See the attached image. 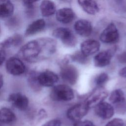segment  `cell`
<instances>
[{"label": "cell", "instance_id": "9a60e30c", "mask_svg": "<svg viewBox=\"0 0 126 126\" xmlns=\"http://www.w3.org/2000/svg\"><path fill=\"white\" fill-rule=\"evenodd\" d=\"M74 28L77 33L83 37L90 35L93 30L91 23L89 21L84 19L77 21L74 24Z\"/></svg>", "mask_w": 126, "mask_h": 126}, {"label": "cell", "instance_id": "8992f818", "mask_svg": "<svg viewBox=\"0 0 126 126\" xmlns=\"http://www.w3.org/2000/svg\"><path fill=\"white\" fill-rule=\"evenodd\" d=\"M89 107L85 102L76 104L71 107L67 111V118L74 121H78L83 118L88 113Z\"/></svg>", "mask_w": 126, "mask_h": 126}, {"label": "cell", "instance_id": "52a82bcc", "mask_svg": "<svg viewBox=\"0 0 126 126\" xmlns=\"http://www.w3.org/2000/svg\"><path fill=\"white\" fill-rule=\"evenodd\" d=\"M99 38L105 43L117 42L119 38V34L115 25L113 23L109 24L100 34Z\"/></svg>", "mask_w": 126, "mask_h": 126}, {"label": "cell", "instance_id": "5b68a950", "mask_svg": "<svg viewBox=\"0 0 126 126\" xmlns=\"http://www.w3.org/2000/svg\"><path fill=\"white\" fill-rule=\"evenodd\" d=\"M60 75L64 82L70 85H74L77 82L79 76L76 67L68 63L62 64Z\"/></svg>", "mask_w": 126, "mask_h": 126}, {"label": "cell", "instance_id": "d590c367", "mask_svg": "<svg viewBox=\"0 0 126 126\" xmlns=\"http://www.w3.org/2000/svg\"><path fill=\"white\" fill-rule=\"evenodd\" d=\"M0 126H1V125H0Z\"/></svg>", "mask_w": 126, "mask_h": 126}, {"label": "cell", "instance_id": "5bb4252c", "mask_svg": "<svg viewBox=\"0 0 126 126\" xmlns=\"http://www.w3.org/2000/svg\"><path fill=\"white\" fill-rule=\"evenodd\" d=\"M99 42L94 39H89L83 41L80 45L81 52L86 56L92 55L98 51L100 48Z\"/></svg>", "mask_w": 126, "mask_h": 126}, {"label": "cell", "instance_id": "9c48e42d", "mask_svg": "<svg viewBox=\"0 0 126 126\" xmlns=\"http://www.w3.org/2000/svg\"><path fill=\"white\" fill-rule=\"evenodd\" d=\"M6 69L9 73L13 75H19L25 72V66L19 59L11 57L6 63Z\"/></svg>", "mask_w": 126, "mask_h": 126}, {"label": "cell", "instance_id": "f1b7e54d", "mask_svg": "<svg viewBox=\"0 0 126 126\" xmlns=\"http://www.w3.org/2000/svg\"><path fill=\"white\" fill-rule=\"evenodd\" d=\"M14 39V46H17L21 44L23 41L22 37L19 34H15L13 36Z\"/></svg>", "mask_w": 126, "mask_h": 126}, {"label": "cell", "instance_id": "1f68e13d", "mask_svg": "<svg viewBox=\"0 0 126 126\" xmlns=\"http://www.w3.org/2000/svg\"><path fill=\"white\" fill-rule=\"evenodd\" d=\"M6 57V54L4 50H0V66L4 62Z\"/></svg>", "mask_w": 126, "mask_h": 126}, {"label": "cell", "instance_id": "7402d4cb", "mask_svg": "<svg viewBox=\"0 0 126 126\" xmlns=\"http://www.w3.org/2000/svg\"><path fill=\"white\" fill-rule=\"evenodd\" d=\"M39 73L35 71H31L29 73L28 77V82L31 88L35 91H38L41 86L38 80Z\"/></svg>", "mask_w": 126, "mask_h": 126}, {"label": "cell", "instance_id": "83f0119b", "mask_svg": "<svg viewBox=\"0 0 126 126\" xmlns=\"http://www.w3.org/2000/svg\"><path fill=\"white\" fill-rule=\"evenodd\" d=\"M61 122L59 120L53 119L45 123L42 126H61Z\"/></svg>", "mask_w": 126, "mask_h": 126}, {"label": "cell", "instance_id": "e575fe53", "mask_svg": "<svg viewBox=\"0 0 126 126\" xmlns=\"http://www.w3.org/2000/svg\"><path fill=\"white\" fill-rule=\"evenodd\" d=\"M0 32H1V30H0Z\"/></svg>", "mask_w": 126, "mask_h": 126}, {"label": "cell", "instance_id": "484cf974", "mask_svg": "<svg viewBox=\"0 0 126 126\" xmlns=\"http://www.w3.org/2000/svg\"><path fill=\"white\" fill-rule=\"evenodd\" d=\"M124 122L120 118H115L109 121L105 126H124Z\"/></svg>", "mask_w": 126, "mask_h": 126}, {"label": "cell", "instance_id": "836d02e7", "mask_svg": "<svg viewBox=\"0 0 126 126\" xmlns=\"http://www.w3.org/2000/svg\"><path fill=\"white\" fill-rule=\"evenodd\" d=\"M3 84V79L2 74L0 73V89L1 88Z\"/></svg>", "mask_w": 126, "mask_h": 126}, {"label": "cell", "instance_id": "8d00e7d4", "mask_svg": "<svg viewBox=\"0 0 126 126\" xmlns=\"http://www.w3.org/2000/svg\"></svg>", "mask_w": 126, "mask_h": 126}, {"label": "cell", "instance_id": "4316f807", "mask_svg": "<svg viewBox=\"0 0 126 126\" xmlns=\"http://www.w3.org/2000/svg\"><path fill=\"white\" fill-rule=\"evenodd\" d=\"M73 126H95L92 122L86 120L84 121H77L74 123Z\"/></svg>", "mask_w": 126, "mask_h": 126}, {"label": "cell", "instance_id": "277c9868", "mask_svg": "<svg viewBox=\"0 0 126 126\" xmlns=\"http://www.w3.org/2000/svg\"><path fill=\"white\" fill-rule=\"evenodd\" d=\"M108 92L102 86H97L90 94L85 101L90 108L95 107L107 97Z\"/></svg>", "mask_w": 126, "mask_h": 126}, {"label": "cell", "instance_id": "3957f363", "mask_svg": "<svg viewBox=\"0 0 126 126\" xmlns=\"http://www.w3.org/2000/svg\"><path fill=\"white\" fill-rule=\"evenodd\" d=\"M53 35L59 39L67 47H74L77 43V39L72 32L65 28H59L53 32Z\"/></svg>", "mask_w": 126, "mask_h": 126}, {"label": "cell", "instance_id": "4dcf8cb0", "mask_svg": "<svg viewBox=\"0 0 126 126\" xmlns=\"http://www.w3.org/2000/svg\"><path fill=\"white\" fill-rule=\"evenodd\" d=\"M39 0H22L24 4L28 7H32L33 4Z\"/></svg>", "mask_w": 126, "mask_h": 126}, {"label": "cell", "instance_id": "44dd1931", "mask_svg": "<svg viewBox=\"0 0 126 126\" xmlns=\"http://www.w3.org/2000/svg\"><path fill=\"white\" fill-rule=\"evenodd\" d=\"M16 120L15 114L9 108L3 107L0 109V122L4 124L13 123Z\"/></svg>", "mask_w": 126, "mask_h": 126}, {"label": "cell", "instance_id": "f546056e", "mask_svg": "<svg viewBox=\"0 0 126 126\" xmlns=\"http://www.w3.org/2000/svg\"><path fill=\"white\" fill-rule=\"evenodd\" d=\"M118 60L121 63H126V51L118 56Z\"/></svg>", "mask_w": 126, "mask_h": 126}, {"label": "cell", "instance_id": "cb8c5ba5", "mask_svg": "<svg viewBox=\"0 0 126 126\" xmlns=\"http://www.w3.org/2000/svg\"><path fill=\"white\" fill-rule=\"evenodd\" d=\"M108 79L109 77L107 74L101 73L96 77L94 82L97 86H102L108 80Z\"/></svg>", "mask_w": 126, "mask_h": 126}, {"label": "cell", "instance_id": "7c38bea8", "mask_svg": "<svg viewBox=\"0 0 126 126\" xmlns=\"http://www.w3.org/2000/svg\"><path fill=\"white\" fill-rule=\"evenodd\" d=\"M115 52V49L101 52L94 57V61L95 66L102 67L108 65Z\"/></svg>", "mask_w": 126, "mask_h": 126}, {"label": "cell", "instance_id": "d6a6232c", "mask_svg": "<svg viewBox=\"0 0 126 126\" xmlns=\"http://www.w3.org/2000/svg\"><path fill=\"white\" fill-rule=\"evenodd\" d=\"M119 74L123 77L126 78V66L122 68L119 70Z\"/></svg>", "mask_w": 126, "mask_h": 126}, {"label": "cell", "instance_id": "ba28073f", "mask_svg": "<svg viewBox=\"0 0 126 126\" xmlns=\"http://www.w3.org/2000/svg\"><path fill=\"white\" fill-rule=\"evenodd\" d=\"M109 101L114 105L119 112H124L126 109V103L124 93L121 89L113 91L109 97Z\"/></svg>", "mask_w": 126, "mask_h": 126}, {"label": "cell", "instance_id": "6da1fadb", "mask_svg": "<svg viewBox=\"0 0 126 126\" xmlns=\"http://www.w3.org/2000/svg\"><path fill=\"white\" fill-rule=\"evenodd\" d=\"M50 54L51 45L48 37L31 41L25 44L19 50L18 55L22 59L30 62L39 59L42 53Z\"/></svg>", "mask_w": 126, "mask_h": 126}, {"label": "cell", "instance_id": "4fadbf2b", "mask_svg": "<svg viewBox=\"0 0 126 126\" xmlns=\"http://www.w3.org/2000/svg\"><path fill=\"white\" fill-rule=\"evenodd\" d=\"M94 110L96 114L103 119H109L114 114L113 106L111 104L103 101L96 105Z\"/></svg>", "mask_w": 126, "mask_h": 126}, {"label": "cell", "instance_id": "d6986e66", "mask_svg": "<svg viewBox=\"0 0 126 126\" xmlns=\"http://www.w3.org/2000/svg\"><path fill=\"white\" fill-rule=\"evenodd\" d=\"M14 11V6L10 0H0V18L11 16Z\"/></svg>", "mask_w": 126, "mask_h": 126}, {"label": "cell", "instance_id": "d4e9b609", "mask_svg": "<svg viewBox=\"0 0 126 126\" xmlns=\"http://www.w3.org/2000/svg\"><path fill=\"white\" fill-rule=\"evenodd\" d=\"M14 46V39L13 36L9 37L1 42H0V50H4Z\"/></svg>", "mask_w": 126, "mask_h": 126}, {"label": "cell", "instance_id": "ffe728a7", "mask_svg": "<svg viewBox=\"0 0 126 126\" xmlns=\"http://www.w3.org/2000/svg\"><path fill=\"white\" fill-rule=\"evenodd\" d=\"M40 8L42 16L44 17L50 16L56 12V6L54 3L50 0H42Z\"/></svg>", "mask_w": 126, "mask_h": 126}, {"label": "cell", "instance_id": "8fae6325", "mask_svg": "<svg viewBox=\"0 0 126 126\" xmlns=\"http://www.w3.org/2000/svg\"><path fill=\"white\" fill-rule=\"evenodd\" d=\"M38 80L41 86L51 87L58 82L59 77L54 72L49 70H46L39 73Z\"/></svg>", "mask_w": 126, "mask_h": 126}, {"label": "cell", "instance_id": "30bf717a", "mask_svg": "<svg viewBox=\"0 0 126 126\" xmlns=\"http://www.w3.org/2000/svg\"><path fill=\"white\" fill-rule=\"evenodd\" d=\"M8 101L16 108L20 110H25L29 105L28 97L21 93H17L11 94L8 97Z\"/></svg>", "mask_w": 126, "mask_h": 126}, {"label": "cell", "instance_id": "7a4b0ae2", "mask_svg": "<svg viewBox=\"0 0 126 126\" xmlns=\"http://www.w3.org/2000/svg\"><path fill=\"white\" fill-rule=\"evenodd\" d=\"M51 99L54 101H70L74 97L72 89L66 85H58L54 86L50 93Z\"/></svg>", "mask_w": 126, "mask_h": 126}, {"label": "cell", "instance_id": "603a6c76", "mask_svg": "<svg viewBox=\"0 0 126 126\" xmlns=\"http://www.w3.org/2000/svg\"><path fill=\"white\" fill-rule=\"evenodd\" d=\"M69 57L70 60L82 64H85L88 61L87 57L84 55L81 51L77 52L75 53L70 55Z\"/></svg>", "mask_w": 126, "mask_h": 126}, {"label": "cell", "instance_id": "e0dca14e", "mask_svg": "<svg viewBox=\"0 0 126 126\" xmlns=\"http://www.w3.org/2000/svg\"><path fill=\"white\" fill-rule=\"evenodd\" d=\"M79 5L83 10L90 15H95L99 11L97 3L94 0H77Z\"/></svg>", "mask_w": 126, "mask_h": 126}, {"label": "cell", "instance_id": "2e32d148", "mask_svg": "<svg viewBox=\"0 0 126 126\" xmlns=\"http://www.w3.org/2000/svg\"><path fill=\"white\" fill-rule=\"evenodd\" d=\"M75 17V14L72 9L70 8H63L56 12V19L63 24L69 23L73 21Z\"/></svg>", "mask_w": 126, "mask_h": 126}, {"label": "cell", "instance_id": "ac0fdd59", "mask_svg": "<svg viewBox=\"0 0 126 126\" xmlns=\"http://www.w3.org/2000/svg\"><path fill=\"white\" fill-rule=\"evenodd\" d=\"M45 27V22L43 19H37L31 24L26 29L25 35L26 36L32 35L42 31Z\"/></svg>", "mask_w": 126, "mask_h": 126}]
</instances>
